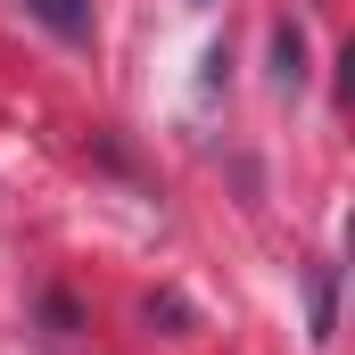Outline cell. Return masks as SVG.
<instances>
[{
	"label": "cell",
	"mask_w": 355,
	"mask_h": 355,
	"mask_svg": "<svg viewBox=\"0 0 355 355\" xmlns=\"http://www.w3.org/2000/svg\"><path fill=\"white\" fill-rule=\"evenodd\" d=\"M306 339L314 347L339 339V265H306Z\"/></svg>",
	"instance_id": "6da1fadb"
},
{
	"label": "cell",
	"mask_w": 355,
	"mask_h": 355,
	"mask_svg": "<svg viewBox=\"0 0 355 355\" xmlns=\"http://www.w3.org/2000/svg\"><path fill=\"white\" fill-rule=\"evenodd\" d=\"M33 25H50L58 42H91V0H25Z\"/></svg>",
	"instance_id": "7a4b0ae2"
},
{
	"label": "cell",
	"mask_w": 355,
	"mask_h": 355,
	"mask_svg": "<svg viewBox=\"0 0 355 355\" xmlns=\"http://www.w3.org/2000/svg\"><path fill=\"white\" fill-rule=\"evenodd\" d=\"M272 83H281V91L306 83V25H289V17L272 25Z\"/></svg>",
	"instance_id": "3957f363"
},
{
	"label": "cell",
	"mask_w": 355,
	"mask_h": 355,
	"mask_svg": "<svg viewBox=\"0 0 355 355\" xmlns=\"http://www.w3.org/2000/svg\"><path fill=\"white\" fill-rule=\"evenodd\" d=\"M141 314H149V322H166V339H190V331H198V314H190V297H174V289H157V297H149Z\"/></svg>",
	"instance_id": "277c9868"
},
{
	"label": "cell",
	"mask_w": 355,
	"mask_h": 355,
	"mask_svg": "<svg viewBox=\"0 0 355 355\" xmlns=\"http://www.w3.org/2000/svg\"><path fill=\"white\" fill-rule=\"evenodd\" d=\"M190 8H207V0H190Z\"/></svg>",
	"instance_id": "5b68a950"
}]
</instances>
